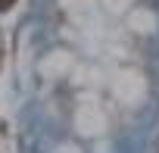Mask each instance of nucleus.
Segmentation results:
<instances>
[{"label":"nucleus","instance_id":"nucleus-1","mask_svg":"<svg viewBox=\"0 0 159 153\" xmlns=\"http://www.w3.org/2000/svg\"><path fill=\"white\" fill-rule=\"evenodd\" d=\"M13 3H16V0H0V10H10Z\"/></svg>","mask_w":159,"mask_h":153}]
</instances>
